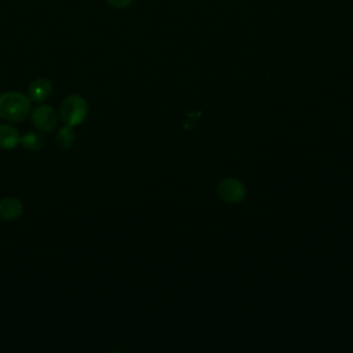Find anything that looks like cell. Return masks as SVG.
Instances as JSON below:
<instances>
[{
    "mask_svg": "<svg viewBox=\"0 0 353 353\" xmlns=\"http://www.w3.org/2000/svg\"><path fill=\"white\" fill-rule=\"evenodd\" d=\"M32 101L18 91H6L0 94V119L10 123H19L30 113Z\"/></svg>",
    "mask_w": 353,
    "mask_h": 353,
    "instance_id": "1",
    "label": "cell"
},
{
    "mask_svg": "<svg viewBox=\"0 0 353 353\" xmlns=\"http://www.w3.org/2000/svg\"><path fill=\"white\" fill-rule=\"evenodd\" d=\"M88 114V103L87 101L77 94L68 95L59 105V117L61 120L70 125H80Z\"/></svg>",
    "mask_w": 353,
    "mask_h": 353,
    "instance_id": "2",
    "label": "cell"
},
{
    "mask_svg": "<svg viewBox=\"0 0 353 353\" xmlns=\"http://www.w3.org/2000/svg\"><path fill=\"white\" fill-rule=\"evenodd\" d=\"M32 124L43 132H51L58 124V114L50 105H39L32 112Z\"/></svg>",
    "mask_w": 353,
    "mask_h": 353,
    "instance_id": "3",
    "label": "cell"
},
{
    "mask_svg": "<svg viewBox=\"0 0 353 353\" xmlns=\"http://www.w3.org/2000/svg\"><path fill=\"white\" fill-rule=\"evenodd\" d=\"M218 193L222 197V200H225L228 203H237L244 199L245 188L243 186V183L240 181L228 178L219 183Z\"/></svg>",
    "mask_w": 353,
    "mask_h": 353,
    "instance_id": "4",
    "label": "cell"
},
{
    "mask_svg": "<svg viewBox=\"0 0 353 353\" xmlns=\"http://www.w3.org/2000/svg\"><path fill=\"white\" fill-rule=\"evenodd\" d=\"M52 94V84L47 79H37L29 84L28 97L32 102L40 103L47 101Z\"/></svg>",
    "mask_w": 353,
    "mask_h": 353,
    "instance_id": "5",
    "label": "cell"
},
{
    "mask_svg": "<svg viewBox=\"0 0 353 353\" xmlns=\"http://www.w3.org/2000/svg\"><path fill=\"white\" fill-rule=\"evenodd\" d=\"M23 212L22 203L15 197H4L0 200V219L11 222L18 219Z\"/></svg>",
    "mask_w": 353,
    "mask_h": 353,
    "instance_id": "6",
    "label": "cell"
},
{
    "mask_svg": "<svg viewBox=\"0 0 353 353\" xmlns=\"http://www.w3.org/2000/svg\"><path fill=\"white\" fill-rule=\"evenodd\" d=\"M21 142V135L18 130L10 123L0 124V149L11 150L15 149Z\"/></svg>",
    "mask_w": 353,
    "mask_h": 353,
    "instance_id": "7",
    "label": "cell"
},
{
    "mask_svg": "<svg viewBox=\"0 0 353 353\" xmlns=\"http://www.w3.org/2000/svg\"><path fill=\"white\" fill-rule=\"evenodd\" d=\"M55 141H57L59 148H63V149L70 148L76 141V134L73 131V127L66 124L65 127L59 128L57 135H55Z\"/></svg>",
    "mask_w": 353,
    "mask_h": 353,
    "instance_id": "8",
    "label": "cell"
},
{
    "mask_svg": "<svg viewBox=\"0 0 353 353\" xmlns=\"http://www.w3.org/2000/svg\"><path fill=\"white\" fill-rule=\"evenodd\" d=\"M19 145L26 148L28 150H39L44 146V138L37 132H26L21 137Z\"/></svg>",
    "mask_w": 353,
    "mask_h": 353,
    "instance_id": "9",
    "label": "cell"
},
{
    "mask_svg": "<svg viewBox=\"0 0 353 353\" xmlns=\"http://www.w3.org/2000/svg\"><path fill=\"white\" fill-rule=\"evenodd\" d=\"M109 3V6H112L113 8L121 10V8H127L128 6L132 4L134 0H106Z\"/></svg>",
    "mask_w": 353,
    "mask_h": 353,
    "instance_id": "10",
    "label": "cell"
}]
</instances>
